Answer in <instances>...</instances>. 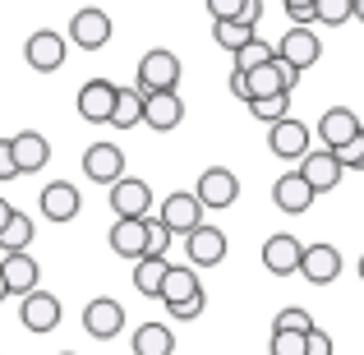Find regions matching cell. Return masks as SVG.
Masks as SVG:
<instances>
[{"instance_id": "cell-1", "label": "cell", "mask_w": 364, "mask_h": 355, "mask_svg": "<svg viewBox=\"0 0 364 355\" xmlns=\"http://www.w3.org/2000/svg\"><path fill=\"white\" fill-rule=\"evenodd\" d=\"M134 88H139V92H166V88H180V55L166 51V46H152V51H143Z\"/></svg>"}, {"instance_id": "cell-2", "label": "cell", "mask_w": 364, "mask_h": 355, "mask_svg": "<svg viewBox=\"0 0 364 355\" xmlns=\"http://www.w3.org/2000/svg\"><path fill=\"white\" fill-rule=\"evenodd\" d=\"M272 55L286 65V70L304 74L309 65H318V55H323V46H318V33H314V28H286V37L272 46Z\"/></svg>"}, {"instance_id": "cell-3", "label": "cell", "mask_w": 364, "mask_h": 355, "mask_svg": "<svg viewBox=\"0 0 364 355\" xmlns=\"http://www.w3.org/2000/svg\"><path fill=\"white\" fill-rule=\"evenodd\" d=\"M194 198L203 208H217V213H222V208H235V198H240V176L226 171V166H208L194 185Z\"/></svg>"}, {"instance_id": "cell-4", "label": "cell", "mask_w": 364, "mask_h": 355, "mask_svg": "<svg viewBox=\"0 0 364 355\" xmlns=\"http://www.w3.org/2000/svg\"><path fill=\"white\" fill-rule=\"evenodd\" d=\"M111 33H116V23H111L107 9H79V14L70 18V42L79 46V51H102V46L111 42Z\"/></svg>"}, {"instance_id": "cell-5", "label": "cell", "mask_w": 364, "mask_h": 355, "mask_svg": "<svg viewBox=\"0 0 364 355\" xmlns=\"http://www.w3.org/2000/svg\"><path fill=\"white\" fill-rule=\"evenodd\" d=\"M295 83H300V74L286 70L277 55H272V60H263V65H254V70L245 74L249 102H254V97H277V92H295Z\"/></svg>"}, {"instance_id": "cell-6", "label": "cell", "mask_w": 364, "mask_h": 355, "mask_svg": "<svg viewBox=\"0 0 364 355\" xmlns=\"http://www.w3.org/2000/svg\"><path fill=\"white\" fill-rule=\"evenodd\" d=\"M203 213H208V208H203V203H198V198H194V194H185V189H176V194H171V198H166V203H161V213H157V222H161V226H166V231H171V235H176V240H185L189 231H194V226H203Z\"/></svg>"}, {"instance_id": "cell-7", "label": "cell", "mask_w": 364, "mask_h": 355, "mask_svg": "<svg viewBox=\"0 0 364 355\" xmlns=\"http://www.w3.org/2000/svg\"><path fill=\"white\" fill-rule=\"evenodd\" d=\"M23 60H28V70H37V74H55L65 65V37L55 33V28H37L23 42Z\"/></svg>"}, {"instance_id": "cell-8", "label": "cell", "mask_w": 364, "mask_h": 355, "mask_svg": "<svg viewBox=\"0 0 364 355\" xmlns=\"http://www.w3.org/2000/svg\"><path fill=\"white\" fill-rule=\"evenodd\" d=\"M185 120V102H180V88H166V92H143V124L157 134H171L180 129Z\"/></svg>"}, {"instance_id": "cell-9", "label": "cell", "mask_w": 364, "mask_h": 355, "mask_svg": "<svg viewBox=\"0 0 364 355\" xmlns=\"http://www.w3.org/2000/svg\"><path fill=\"white\" fill-rule=\"evenodd\" d=\"M300 277L309 286H332L341 277V249L337 245H304V254H300Z\"/></svg>"}, {"instance_id": "cell-10", "label": "cell", "mask_w": 364, "mask_h": 355, "mask_svg": "<svg viewBox=\"0 0 364 355\" xmlns=\"http://www.w3.org/2000/svg\"><path fill=\"white\" fill-rule=\"evenodd\" d=\"M300 176H304V185L314 189V194H328V189H337L341 185V161L332 157V148H309L300 157Z\"/></svg>"}, {"instance_id": "cell-11", "label": "cell", "mask_w": 364, "mask_h": 355, "mask_svg": "<svg viewBox=\"0 0 364 355\" xmlns=\"http://www.w3.org/2000/svg\"><path fill=\"white\" fill-rule=\"evenodd\" d=\"M267 129H272V134H267V148H272L282 161H300L304 152H309V139H314V134H309V124H304V120L286 116V120L267 124Z\"/></svg>"}, {"instance_id": "cell-12", "label": "cell", "mask_w": 364, "mask_h": 355, "mask_svg": "<svg viewBox=\"0 0 364 355\" xmlns=\"http://www.w3.org/2000/svg\"><path fill=\"white\" fill-rule=\"evenodd\" d=\"M83 328H88V337L97 341H111L124 332V304L111 300V295H97V300L83 309Z\"/></svg>"}, {"instance_id": "cell-13", "label": "cell", "mask_w": 364, "mask_h": 355, "mask_svg": "<svg viewBox=\"0 0 364 355\" xmlns=\"http://www.w3.org/2000/svg\"><path fill=\"white\" fill-rule=\"evenodd\" d=\"M148 208H152V189H148V180H139V176H120L116 185H111V213H116V217H148Z\"/></svg>"}, {"instance_id": "cell-14", "label": "cell", "mask_w": 364, "mask_h": 355, "mask_svg": "<svg viewBox=\"0 0 364 355\" xmlns=\"http://www.w3.org/2000/svg\"><path fill=\"white\" fill-rule=\"evenodd\" d=\"M18 323H23L28 332H51L55 323H60V300H55L51 291H28L23 304H18Z\"/></svg>"}, {"instance_id": "cell-15", "label": "cell", "mask_w": 364, "mask_h": 355, "mask_svg": "<svg viewBox=\"0 0 364 355\" xmlns=\"http://www.w3.org/2000/svg\"><path fill=\"white\" fill-rule=\"evenodd\" d=\"M83 176H88L92 185H116L124 176V152L116 143H92V148L83 152Z\"/></svg>"}, {"instance_id": "cell-16", "label": "cell", "mask_w": 364, "mask_h": 355, "mask_svg": "<svg viewBox=\"0 0 364 355\" xmlns=\"http://www.w3.org/2000/svg\"><path fill=\"white\" fill-rule=\"evenodd\" d=\"M300 254H304V240L277 231V235H267V245H263V267L272 277H291V272H300Z\"/></svg>"}, {"instance_id": "cell-17", "label": "cell", "mask_w": 364, "mask_h": 355, "mask_svg": "<svg viewBox=\"0 0 364 355\" xmlns=\"http://www.w3.org/2000/svg\"><path fill=\"white\" fill-rule=\"evenodd\" d=\"M116 88L120 83H111V79H88L79 88V116L88 124H107L111 107H116Z\"/></svg>"}, {"instance_id": "cell-18", "label": "cell", "mask_w": 364, "mask_h": 355, "mask_svg": "<svg viewBox=\"0 0 364 355\" xmlns=\"http://www.w3.org/2000/svg\"><path fill=\"white\" fill-rule=\"evenodd\" d=\"M111 249H116L120 258H129V263H139V258H148V222L143 217H116V226H111Z\"/></svg>"}, {"instance_id": "cell-19", "label": "cell", "mask_w": 364, "mask_h": 355, "mask_svg": "<svg viewBox=\"0 0 364 355\" xmlns=\"http://www.w3.org/2000/svg\"><path fill=\"white\" fill-rule=\"evenodd\" d=\"M37 208H42L46 222H74V217H79V208H83V194L70 185V180H55V185L42 189Z\"/></svg>"}, {"instance_id": "cell-20", "label": "cell", "mask_w": 364, "mask_h": 355, "mask_svg": "<svg viewBox=\"0 0 364 355\" xmlns=\"http://www.w3.org/2000/svg\"><path fill=\"white\" fill-rule=\"evenodd\" d=\"M185 254H189V263H198V267H217L226 258V235L203 222L185 235Z\"/></svg>"}, {"instance_id": "cell-21", "label": "cell", "mask_w": 364, "mask_h": 355, "mask_svg": "<svg viewBox=\"0 0 364 355\" xmlns=\"http://www.w3.org/2000/svg\"><path fill=\"white\" fill-rule=\"evenodd\" d=\"M9 152H14V171H18V176L42 171L46 161H51V143H46V134H37V129L14 134V139H9Z\"/></svg>"}, {"instance_id": "cell-22", "label": "cell", "mask_w": 364, "mask_h": 355, "mask_svg": "<svg viewBox=\"0 0 364 355\" xmlns=\"http://www.w3.org/2000/svg\"><path fill=\"white\" fill-rule=\"evenodd\" d=\"M314 198H318V194L304 185L300 171H286V176L272 185V203H277V213H291V217H295V213H309Z\"/></svg>"}, {"instance_id": "cell-23", "label": "cell", "mask_w": 364, "mask_h": 355, "mask_svg": "<svg viewBox=\"0 0 364 355\" xmlns=\"http://www.w3.org/2000/svg\"><path fill=\"white\" fill-rule=\"evenodd\" d=\"M0 277H5L9 295H28V291H37V282H42V267H37V258L23 249V254L0 258Z\"/></svg>"}, {"instance_id": "cell-24", "label": "cell", "mask_w": 364, "mask_h": 355, "mask_svg": "<svg viewBox=\"0 0 364 355\" xmlns=\"http://www.w3.org/2000/svg\"><path fill=\"white\" fill-rule=\"evenodd\" d=\"M360 129H364V124H360V116L350 107H328V111H323V120H318L323 148H341V143H350Z\"/></svg>"}, {"instance_id": "cell-25", "label": "cell", "mask_w": 364, "mask_h": 355, "mask_svg": "<svg viewBox=\"0 0 364 355\" xmlns=\"http://www.w3.org/2000/svg\"><path fill=\"white\" fill-rule=\"evenodd\" d=\"M176 351V332L171 323H143L134 332V355H171Z\"/></svg>"}, {"instance_id": "cell-26", "label": "cell", "mask_w": 364, "mask_h": 355, "mask_svg": "<svg viewBox=\"0 0 364 355\" xmlns=\"http://www.w3.org/2000/svg\"><path fill=\"white\" fill-rule=\"evenodd\" d=\"M198 291H203V282L194 277V267H166V277H161V295H157V300L180 304V300H189V295H198Z\"/></svg>"}, {"instance_id": "cell-27", "label": "cell", "mask_w": 364, "mask_h": 355, "mask_svg": "<svg viewBox=\"0 0 364 355\" xmlns=\"http://www.w3.org/2000/svg\"><path fill=\"white\" fill-rule=\"evenodd\" d=\"M33 235H37L33 231V217L14 208V213H9V222L0 226V254H23V249L33 245Z\"/></svg>"}, {"instance_id": "cell-28", "label": "cell", "mask_w": 364, "mask_h": 355, "mask_svg": "<svg viewBox=\"0 0 364 355\" xmlns=\"http://www.w3.org/2000/svg\"><path fill=\"white\" fill-rule=\"evenodd\" d=\"M116 129H134L143 124V92L139 88H116V107H111V120Z\"/></svg>"}, {"instance_id": "cell-29", "label": "cell", "mask_w": 364, "mask_h": 355, "mask_svg": "<svg viewBox=\"0 0 364 355\" xmlns=\"http://www.w3.org/2000/svg\"><path fill=\"white\" fill-rule=\"evenodd\" d=\"M166 258H139V263H134V277H129V282H134V291H139V295H161V277H166Z\"/></svg>"}, {"instance_id": "cell-30", "label": "cell", "mask_w": 364, "mask_h": 355, "mask_svg": "<svg viewBox=\"0 0 364 355\" xmlns=\"http://www.w3.org/2000/svg\"><path fill=\"white\" fill-rule=\"evenodd\" d=\"M213 37H217V46L222 51H240V46H249L258 37V28H249V23H240V18H222V23H213Z\"/></svg>"}, {"instance_id": "cell-31", "label": "cell", "mask_w": 364, "mask_h": 355, "mask_svg": "<svg viewBox=\"0 0 364 355\" xmlns=\"http://www.w3.org/2000/svg\"><path fill=\"white\" fill-rule=\"evenodd\" d=\"M245 107L254 111V120L277 124V120L291 116V92H277V97H254V102H245Z\"/></svg>"}, {"instance_id": "cell-32", "label": "cell", "mask_w": 364, "mask_h": 355, "mask_svg": "<svg viewBox=\"0 0 364 355\" xmlns=\"http://www.w3.org/2000/svg\"><path fill=\"white\" fill-rule=\"evenodd\" d=\"M314 23H328V28L350 23V0H314Z\"/></svg>"}, {"instance_id": "cell-33", "label": "cell", "mask_w": 364, "mask_h": 355, "mask_svg": "<svg viewBox=\"0 0 364 355\" xmlns=\"http://www.w3.org/2000/svg\"><path fill=\"white\" fill-rule=\"evenodd\" d=\"M309 328H318V323H314L309 309H300V304H286L272 319V332H309Z\"/></svg>"}, {"instance_id": "cell-34", "label": "cell", "mask_w": 364, "mask_h": 355, "mask_svg": "<svg viewBox=\"0 0 364 355\" xmlns=\"http://www.w3.org/2000/svg\"><path fill=\"white\" fill-rule=\"evenodd\" d=\"M263 60H272V46H267L263 37H254L249 46H240V51H235V70H240V74H249L254 65H263Z\"/></svg>"}, {"instance_id": "cell-35", "label": "cell", "mask_w": 364, "mask_h": 355, "mask_svg": "<svg viewBox=\"0 0 364 355\" xmlns=\"http://www.w3.org/2000/svg\"><path fill=\"white\" fill-rule=\"evenodd\" d=\"M332 157L341 161V171H364V129L355 134L350 143H341V148H332Z\"/></svg>"}, {"instance_id": "cell-36", "label": "cell", "mask_w": 364, "mask_h": 355, "mask_svg": "<svg viewBox=\"0 0 364 355\" xmlns=\"http://www.w3.org/2000/svg\"><path fill=\"white\" fill-rule=\"evenodd\" d=\"M143 222H148V254L152 258H166V249H171V240H176V235H171L157 217H143Z\"/></svg>"}, {"instance_id": "cell-37", "label": "cell", "mask_w": 364, "mask_h": 355, "mask_svg": "<svg viewBox=\"0 0 364 355\" xmlns=\"http://www.w3.org/2000/svg\"><path fill=\"white\" fill-rule=\"evenodd\" d=\"M203 309H208V295L203 291L189 295V300H180V304H166V314H171V319H180V323H194Z\"/></svg>"}, {"instance_id": "cell-38", "label": "cell", "mask_w": 364, "mask_h": 355, "mask_svg": "<svg viewBox=\"0 0 364 355\" xmlns=\"http://www.w3.org/2000/svg\"><path fill=\"white\" fill-rule=\"evenodd\" d=\"M272 355H304V332H272Z\"/></svg>"}, {"instance_id": "cell-39", "label": "cell", "mask_w": 364, "mask_h": 355, "mask_svg": "<svg viewBox=\"0 0 364 355\" xmlns=\"http://www.w3.org/2000/svg\"><path fill=\"white\" fill-rule=\"evenodd\" d=\"M304 355H332V337L323 328H309L304 332Z\"/></svg>"}, {"instance_id": "cell-40", "label": "cell", "mask_w": 364, "mask_h": 355, "mask_svg": "<svg viewBox=\"0 0 364 355\" xmlns=\"http://www.w3.org/2000/svg\"><path fill=\"white\" fill-rule=\"evenodd\" d=\"M245 0H208V14H213V23H222V18H235L240 14Z\"/></svg>"}, {"instance_id": "cell-41", "label": "cell", "mask_w": 364, "mask_h": 355, "mask_svg": "<svg viewBox=\"0 0 364 355\" xmlns=\"http://www.w3.org/2000/svg\"><path fill=\"white\" fill-rule=\"evenodd\" d=\"M235 18H240V23H249V28H258V18H263V0H245Z\"/></svg>"}, {"instance_id": "cell-42", "label": "cell", "mask_w": 364, "mask_h": 355, "mask_svg": "<svg viewBox=\"0 0 364 355\" xmlns=\"http://www.w3.org/2000/svg\"><path fill=\"white\" fill-rule=\"evenodd\" d=\"M14 152H9V139H0V180H14Z\"/></svg>"}, {"instance_id": "cell-43", "label": "cell", "mask_w": 364, "mask_h": 355, "mask_svg": "<svg viewBox=\"0 0 364 355\" xmlns=\"http://www.w3.org/2000/svg\"><path fill=\"white\" fill-rule=\"evenodd\" d=\"M231 92H235L240 102H249V88H245V74H240V70H231Z\"/></svg>"}, {"instance_id": "cell-44", "label": "cell", "mask_w": 364, "mask_h": 355, "mask_svg": "<svg viewBox=\"0 0 364 355\" xmlns=\"http://www.w3.org/2000/svg\"><path fill=\"white\" fill-rule=\"evenodd\" d=\"M286 14H304V9H314V0H282Z\"/></svg>"}, {"instance_id": "cell-45", "label": "cell", "mask_w": 364, "mask_h": 355, "mask_svg": "<svg viewBox=\"0 0 364 355\" xmlns=\"http://www.w3.org/2000/svg\"><path fill=\"white\" fill-rule=\"evenodd\" d=\"M9 213H14V203H9V198H0V226L9 222Z\"/></svg>"}, {"instance_id": "cell-46", "label": "cell", "mask_w": 364, "mask_h": 355, "mask_svg": "<svg viewBox=\"0 0 364 355\" xmlns=\"http://www.w3.org/2000/svg\"><path fill=\"white\" fill-rule=\"evenodd\" d=\"M350 18H360V23H364V0H350Z\"/></svg>"}, {"instance_id": "cell-47", "label": "cell", "mask_w": 364, "mask_h": 355, "mask_svg": "<svg viewBox=\"0 0 364 355\" xmlns=\"http://www.w3.org/2000/svg\"><path fill=\"white\" fill-rule=\"evenodd\" d=\"M5 295H9V286H5V277H0V300H5Z\"/></svg>"}, {"instance_id": "cell-48", "label": "cell", "mask_w": 364, "mask_h": 355, "mask_svg": "<svg viewBox=\"0 0 364 355\" xmlns=\"http://www.w3.org/2000/svg\"><path fill=\"white\" fill-rule=\"evenodd\" d=\"M360 282H364V254H360Z\"/></svg>"}, {"instance_id": "cell-49", "label": "cell", "mask_w": 364, "mask_h": 355, "mask_svg": "<svg viewBox=\"0 0 364 355\" xmlns=\"http://www.w3.org/2000/svg\"><path fill=\"white\" fill-rule=\"evenodd\" d=\"M60 355H74V351H60Z\"/></svg>"}]
</instances>
